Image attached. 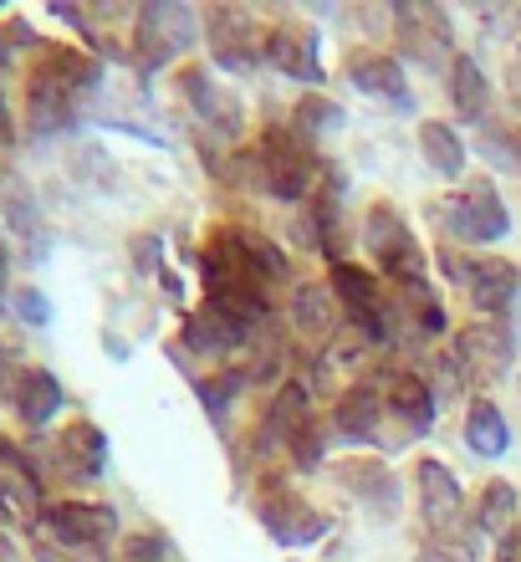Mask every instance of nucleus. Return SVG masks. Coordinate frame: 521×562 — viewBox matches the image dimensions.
I'll return each instance as SVG.
<instances>
[{
	"instance_id": "1",
	"label": "nucleus",
	"mask_w": 521,
	"mask_h": 562,
	"mask_svg": "<svg viewBox=\"0 0 521 562\" xmlns=\"http://www.w3.org/2000/svg\"><path fill=\"white\" fill-rule=\"evenodd\" d=\"M98 88V61L77 46L36 42V61L26 77V123L31 134H57L77 119L82 98Z\"/></svg>"
},
{
	"instance_id": "2",
	"label": "nucleus",
	"mask_w": 521,
	"mask_h": 562,
	"mask_svg": "<svg viewBox=\"0 0 521 562\" xmlns=\"http://www.w3.org/2000/svg\"><path fill=\"white\" fill-rule=\"evenodd\" d=\"M256 164H261V190L271 194V200H307L313 194V184H317V154H313V144L292 128V123H271L267 134L256 138Z\"/></svg>"
},
{
	"instance_id": "3",
	"label": "nucleus",
	"mask_w": 521,
	"mask_h": 562,
	"mask_svg": "<svg viewBox=\"0 0 521 562\" xmlns=\"http://www.w3.org/2000/svg\"><path fill=\"white\" fill-rule=\"evenodd\" d=\"M328 286L332 296L348 307V317H353L358 338L363 342H388L394 333H399V302H394V292H384V281L373 277V271H363L358 261H332L328 267Z\"/></svg>"
},
{
	"instance_id": "4",
	"label": "nucleus",
	"mask_w": 521,
	"mask_h": 562,
	"mask_svg": "<svg viewBox=\"0 0 521 562\" xmlns=\"http://www.w3.org/2000/svg\"><path fill=\"white\" fill-rule=\"evenodd\" d=\"M434 221L445 225L455 240H465V246H496V240H507V231H511L507 200H501V190H496L486 175L465 179L450 200H440V205H434Z\"/></svg>"
},
{
	"instance_id": "5",
	"label": "nucleus",
	"mask_w": 521,
	"mask_h": 562,
	"mask_svg": "<svg viewBox=\"0 0 521 562\" xmlns=\"http://www.w3.org/2000/svg\"><path fill=\"white\" fill-rule=\"evenodd\" d=\"M363 246H369L378 277H388L394 286H419L424 281V251H419L415 231L394 205H369L363 210Z\"/></svg>"
},
{
	"instance_id": "6",
	"label": "nucleus",
	"mask_w": 521,
	"mask_h": 562,
	"mask_svg": "<svg viewBox=\"0 0 521 562\" xmlns=\"http://www.w3.org/2000/svg\"><path fill=\"white\" fill-rule=\"evenodd\" d=\"M194 36H200V11L194 5L165 0V5H138L134 15V57L144 72H159L174 57H184Z\"/></svg>"
},
{
	"instance_id": "7",
	"label": "nucleus",
	"mask_w": 521,
	"mask_h": 562,
	"mask_svg": "<svg viewBox=\"0 0 521 562\" xmlns=\"http://www.w3.org/2000/svg\"><path fill=\"white\" fill-rule=\"evenodd\" d=\"M388 21H394V42H399V52L415 61V67H424V72H440L445 61L461 57L450 15L440 11V5H430V0L394 5V11H388Z\"/></svg>"
},
{
	"instance_id": "8",
	"label": "nucleus",
	"mask_w": 521,
	"mask_h": 562,
	"mask_svg": "<svg viewBox=\"0 0 521 562\" xmlns=\"http://www.w3.org/2000/svg\"><path fill=\"white\" fill-rule=\"evenodd\" d=\"M450 358L461 363L465 384H496L507 379L511 363H517V338H511V323L507 317H476L465 323L450 342Z\"/></svg>"
},
{
	"instance_id": "9",
	"label": "nucleus",
	"mask_w": 521,
	"mask_h": 562,
	"mask_svg": "<svg viewBox=\"0 0 521 562\" xmlns=\"http://www.w3.org/2000/svg\"><path fill=\"white\" fill-rule=\"evenodd\" d=\"M200 31L209 42V57L220 72H251L256 61L267 57V31L251 21V11L240 5H205L200 11Z\"/></svg>"
},
{
	"instance_id": "10",
	"label": "nucleus",
	"mask_w": 521,
	"mask_h": 562,
	"mask_svg": "<svg viewBox=\"0 0 521 562\" xmlns=\"http://www.w3.org/2000/svg\"><path fill=\"white\" fill-rule=\"evenodd\" d=\"M57 548L72 552H98L118 537V512L103 502H52L42 506V521H36Z\"/></svg>"
},
{
	"instance_id": "11",
	"label": "nucleus",
	"mask_w": 521,
	"mask_h": 562,
	"mask_svg": "<svg viewBox=\"0 0 521 562\" xmlns=\"http://www.w3.org/2000/svg\"><path fill=\"white\" fill-rule=\"evenodd\" d=\"M179 92H184V103H190V113L200 119V128H209V134H220L225 144H236L240 128H246V103H240L236 88H225V82H215V72L209 67H179Z\"/></svg>"
},
{
	"instance_id": "12",
	"label": "nucleus",
	"mask_w": 521,
	"mask_h": 562,
	"mask_svg": "<svg viewBox=\"0 0 521 562\" xmlns=\"http://www.w3.org/2000/svg\"><path fill=\"white\" fill-rule=\"evenodd\" d=\"M256 517H261V527L271 532V542H282V548H313V542H322V537H328V527H332V521L322 517L313 502H302L297 491H286V486H267V491H261Z\"/></svg>"
},
{
	"instance_id": "13",
	"label": "nucleus",
	"mask_w": 521,
	"mask_h": 562,
	"mask_svg": "<svg viewBox=\"0 0 521 562\" xmlns=\"http://www.w3.org/2000/svg\"><path fill=\"white\" fill-rule=\"evenodd\" d=\"M415 491H419V521H424V532L440 537V532H455L465 521V491L455 481L445 460L434 456H419L415 460Z\"/></svg>"
},
{
	"instance_id": "14",
	"label": "nucleus",
	"mask_w": 521,
	"mask_h": 562,
	"mask_svg": "<svg viewBox=\"0 0 521 562\" xmlns=\"http://www.w3.org/2000/svg\"><path fill=\"white\" fill-rule=\"evenodd\" d=\"M267 61L282 77H297L313 92H322V57H317V31L307 21H276L267 26Z\"/></svg>"
},
{
	"instance_id": "15",
	"label": "nucleus",
	"mask_w": 521,
	"mask_h": 562,
	"mask_svg": "<svg viewBox=\"0 0 521 562\" xmlns=\"http://www.w3.org/2000/svg\"><path fill=\"white\" fill-rule=\"evenodd\" d=\"M256 338H261L256 327H246L236 312L215 307V302H200V307L184 317V348H194L200 358H225Z\"/></svg>"
},
{
	"instance_id": "16",
	"label": "nucleus",
	"mask_w": 521,
	"mask_h": 562,
	"mask_svg": "<svg viewBox=\"0 0 521 562\" xmlns=\"http://www.w3.org/2000/svg\"><path fill=\"white\" fill-rule=\"evenodd\" d=\"M465 292L480 307V317H507V307L521 292V267L507 256H476L465 267Z\"/></svg>"
},
{
	"instance_id": "17",
	"label": "nucleus",
	"mask_w": 521,
	"mask_h": 562,
	"mask_svg": "<svg viewBox=\"0 0 521 562\" xmlns=\"http://www.w3.org/2000/svg\"><path fill=\"white\" fill-rule=\"evenodd\" d=\"M57 471L67 481H98L107 471V435L92 419H72L57 435Z\"/></svg>"
},
{
	"instance_id": "18",
	"label": "nucleus",
	"mask_w": 521,
	"mask_h": 562,
	"mask_svg": "<svg viewBox=\"0 0 521 562\" xmlns=\"http://www.w3.org/2000/svg\"><path fill=\"white\" fill-rule=\"evenodd\" d=\"M343 77L358 92L369 98H384V103H409V88H404V67L399 57L388 52H373V46H353L343 57Z\"/></svg>"
},
{
	"instance_id": "19",
	"label": "nucleus",
	"mask_w": 521,
	"mask_h": 562,
	"mask_svg": "<svg viewBox=\"0 0 521 562\" xmlns=\"http://www.w3.org/2000/svg\"><path fill=\"white\" fill-rule=\"evenodd\" d=\"M384 404H388V415L404 419V435H424V429L434 425V415H440L434 389L424 384V373H415V369H388Z\"/></svg>"
},
{
	"instance_id": "20",
	"label": "nucleus",
	"mask_w": 521,
	"mask_h": 562,
	"mask_svg": "<svg viewBox=\"0 0 521 562\" xmlns=\"http://www.w3.org/2000/svg\"><path fill=\"white\" fill-rule=\"evenodd\" d=\"M384 384H373V379H358L338 394L332 404V429L343 435V440H373L378 435V419H384Z\"/></svg>"
},
{
	"instance_id": "21",
	"label": "nucleus",
	"mask_w": 521,
	"mask_h": 562,
	"mask_svg": "<svg viewBox=\"0 0 521 562\" xmlns=\"http://www.w3.org/2000/svg\"><path fill=\"white\" fill-rule=\"evenodd\" d=\"M5 394H11L15 415L36 429L52 425V419L61 415V384H57V373H46V369H15Z\"/></svg>"
},
{
	"instance_id": "22",
	"label": "nucleus",
	"mask_w": 521,
	"mask_h": 562,
	"mask_svg": "<svg viewBox=\"0 0 521 562\" xmlns=\"http://www.w3.org/2000/svg\"><path fill=\"white\" fill-rule=\"evenodd\" d=\"M292 327L313 342H332V327H338V296H332L328 281H302L292 292Z\"/></svg>"
},
{
	"instance_id": "23",
	"label": "nucleus",
	"mask_w": 521,
	"mask_h": 562,
	"mask_svg": "<svg viewBox=\"0 0 521 562\" xmlns=\"http://www.w3.org/2000/svg\"><path fill=\"white\" fill-rule=\"evenodd\" d=\"M471 532L476 537H501L517 532V486L511 481H486V491L471 506Z\"/></svg>"
},
{
	"instance_id": "24",
	"label": "nucleus",
	"mask_w": 521,
	"mask_h": 562,
	"mask_svg": "<svg viewBox=\"0 0 521 562\" xmlns=\"http://www.w3.org/2000/svg\"><path fill=\"white\" fill-rule=\"evenodd\" d=\"M461 435H465V445H471V456L496 460V456H507L511 450V425H507V415H501L491 400H471Z\"/></svg>"
},
{
	"instance_id": "25",
	"label": "nucleus",
	"mask_w": 521,
	"mask_h": 562,
	"mask_svg": "<svg viewBox=\"0 0 521 562\" xmlns=\"http://www.w3.org/2000/svg\"><path fill=\"white\" fill-rule=\"evenodd\" d=\"M450 103H455V113H461L465 123H486V113H491L486 72H480V61L465 57V52L450 61Z\"/></svg>"
},
{
	"instance_id": "26",
	"label": "nucleus",
	"mask_w": 521,
	"mask_h": 562,
	"mask_svg": "<svg viewBox=\"0 0 521 562\" xmlns=\"http://www.w3.org/2000/svg\"><path fill=\"white\" fill-rule=\"evenodd\" d=\"M332 481L348 491V496H369V502H388L394 496V475H388V465L378 456H353V460H338L332 465Z\"/></svg>"
},
{
	"instance_id": "27",
	"label": "nucleus",
	"mask_w": 521,
	"mask_h": 562,
	"mask_svg": "<svg viewBox=\"0 0 521 562\" xmlns=\"http://www.w3.org/2000/svg\"><path fill=\"white\" fill-rule=\"evenodd\" d=\"M419 154H424V164H430L434 175H445V179L465 175V144H461V134H455L445 119L419 123Z\"/></svg>"
},
{
	"instance_id": "28",
	"label": "nucleus",
	"mask_w": 521,
	"mask_h": 562,
	"mask_svg": "<svg viewBox=\"0 0 521 562\" xmlns=\"http://www.w3.org/2000/svg\"><path fill=\"white\" fill-rule=\"evenodd\" d=\"M343 123H348V113L332 103L328 92H302L297 108H292V128H297L307 144H313V138H322V134H338Z\"/></svg>"
},
{
	"instance_id": "29",
	"label": "nucleus",
	"mask_w": 521,
	"mask_h": 562,
	"mask_svg": "<svg viewBox=\"0 0 521 562\" xmlns=\"http://www.w3.org/2000/svg\"><path fill=\"white\" fill-rule=\"evenodd\" d=\"M394 302H399V317H404V323H415L424 338H440V333H445V323H450V317H445V302H440V296H434L424 281H419V286H399V292H394Z\"/></svg>"
},
{
	"instance_id": "30",
	"label": "nucleus",
	"mask_w": 521,
	"mask_h": 562,
	"mask_svg": "<svg viewBox=\"0 0 521 562\" xmlns=\"http://www.w3.org/2000/svg\"><path fill=\"white\" fill-rule=\"evenodd\" d=\"M286 456H292V465L297 471H317L322 465V456H328V435H322V415H307V419H297L292 425V435H286Z\"/></svg>"
},
{
	"instance_id": "31",
	"label": "nucleus",
	"mask_w": 521,
	"mask_h": 562,
	"mask_svg": "<svg viewBox=\"0 0 521 562\" xmlns=\"http://www.w3.org/2000/svg\"><path fill=\"white\" fill-rule=\"evenodd\" d=\"M240 384H246V369H225L220 379H194V389H200L209 419H215L220 429H225V415H230V400L240 394Z\"/></svg>"
},
{
	"instance_id": "32",
	"label": "nucleus",
	"mask_w": 521,
	"mask_h": 562,
	"mask_svg": "<svg viewBox=\"0 0 521 562\" xmlns=\"http://www.w3.org/2000/svg\"><path fill=\"white\" fill-rule=\"evenodd\" d=\"M240 240H246V256H251V267L261 271V277L276 286V281L286 277V256H282V246L271 236H261V231H240Z\"/></svg>"
},
{
	"instance_id": "33",
	"label": "nucleus",
	"mask_w": 521,
	"mask_h": 562,
	"mask_svg": "<svg viewBox=\"0 0 521 562\" xmlns=\"http://www.w3.org/2000/svg\"><path fill=\"white\" fill-rule=\"evenodd\" d=\"M424 552H434L440 562H476V532H440V537H424Z\"/></svg>"
},
{
	"instance_id": "34",
	"label": "nucleus",
	"mask_w": 521,
	"mask_h": 562,
	"mask_svg": "<svg viewBox=\"0 0 521 562\" xmlns=\"http://www.w3.org/2000/svg\"><path fill=\"white\" fill-rule=\"evenodd\" d=\"M0 475H11V481H26V486L42 491V475H36V465H31L26 450H21L11 435H0Z\"/></svg>"
},
{
	"instance_id": "35",
	"label": "nucleus",
	"mask_w": 521,
	"mask_h": 562,
	"mask_svg": "<svg viewBox=\"0 0 521 562\" xmlns=\"http://www.w3.org/2000/svg\"><path fill=\"white\" fill-rule=\"evenodd\" d=\"M11 312L21 317V323H31V327L52 323V307H46V296L36 292V286H15V292H11Z\"/></svg>"
},
{
	"instance_id": "36",
	"label": "nucleus",
	"mask_w": 521,
	"mask_h": 562,
	"mask_svg": "<svg viewBox=\"0 0 521 562\" xmlns=\"http://www.w3.org/2000/svg\"><path fill=\"white\" fill-rule=\"evenodd\" d=\"M123 562H169V548L159 532H134L123 542Z\"/></svg>"
},
{
	"instance_id": "37",
	"label": "nucleus",
	"mask_w": 521,
	"mask_h": 562,
	"mask_svg": "<svg viewBox=\"0 0 521 562\" xmlns=\"http://www.w3.org/2000/svg\"><path fill=\"white\" fill-rule=\"evenodd\" d=\"M154 251H159V240H154V236H138V240H134V261H138L144 271L159 267V256H154Z\"/></svg>"
},
{
	"instance_id": "38",
	"label": "nucleus",
	"mask_w": 521,
	"mask_h": 562,
	"mask_svg": "<svg viewBox=\"0 0 521 562\" xmlns=\"http://www.w3.org/2000/svg\"><path fill=\"white\" fill-rule=\"evenodd\" d=\"M496 562H521V527L496 542Z\"/></svg>"
},
{
	"instance_id": "39",
	"label": "nucleus",
	"mask_w": 521,
	"mask_h": 562,
	"mask_svg": "<svg viewBox=\"0 0 521 562\" xmlns=\"http://www.w3.org/2000/svg\"><path fill=\"white\" fill-rule=\"evenodd\" d=\"M0 562H21V548H15V537L0 527Z\"/></svg>"
},
{
	"instance_id": "40",
	"label": "nucleus",
	"mask_w": 521,
	"mask_h": 562,
	"mask_svg": "<svg viewBox=\"0 0 521 562\" xmlns=\"http://www.w3.org/2000/svg\"><path fill=\"white\" fill-rule=\"evenodd\" d=\"M0 281H5V236H0Z\"/></svg>"
},
{
	"instance_id": "41",
	"label": "nucleus",
	"mask_w": 521,
	"mask_h": 562,
	"mask_svg": "<svg viewBox=\"0 0 521 562\" xmlns=\"http://www.w3.org/2000/svg\"><path fill=\"white\" fill-rule=\"evenodd\" d=\"M415 562H440V558H434V552H424V548H419V558Z\"/></svg>"
},
{
	"instance_id": "42",
	"label": "nucleus",
	"mask_w": 521,
	"mask_h": 562,
	"mask_svg": "<svg viewBox=\"0 0 521 562\" xmlns=\"http://www.w3.org/2000/svg\"><path fill=\"white\" fill-rule=\"evenodd\" d=\"M517 175H521V138H517Z\"/></svg>"
},
{
	"instance_id": "43",
	"label": "nucleus",
	"mask_w": 521,
	"mask_h": 562,
	"mask_svg": "<svg viewBox=\"0 0 521 562\" xmlns=\"http://www.w3.org/2000/svg\"><path fill=\"white\" fill-rule=\"evenodd\" d=\"M0 72H5V57H0Z\"/></svg>"
},
{
	"instance_id": "44",
	"label": "nucleus",
	"mask_w": 521,
	"mask_h": 562,
	"mask_svg": "<svg viewBox=\"0 0 521 562\" xmlns=\"http://www.w3.org/2000/svg\"><path fill=\"white\" fill-rule=\"evenodd\" d=\"M92 562H103V558H92Z\"/></svg>"
}]
</instances>
